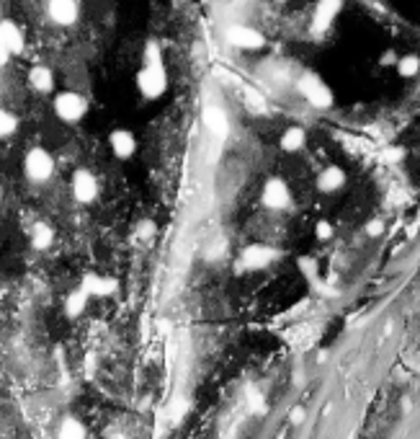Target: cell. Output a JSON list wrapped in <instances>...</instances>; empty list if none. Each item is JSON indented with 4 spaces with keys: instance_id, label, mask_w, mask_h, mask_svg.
I'll list each match as a JSON object with an SVG mask.
<instances>
[{
    "instance_id": "26",
    "label": "cell",
    "mask_w": 420,
    "mask_h": 439,
    "mask_svg": "<svg viewBox=\"0 0 420 439\" xmlns=\"http://www.w3.org/2000/svg\"><path fill=\"white\" fill-rule=\"evenodd\" d=\"M379 63H381V65H395V63H397V52H395V49H387V52L381 55Z\"/></svg>"
},
{
    "instance_id": "8",
    "label": "cell",
    "mask_w": 420,
    "mask_h": 439,
    "mask_svg": "<svg viewBox=\"0 0 420 439\" xmlns=\"http://www.w3.org/2000/svg\"><path fill=\"white\" fill-rule=\"evenodd\" d=\"M278 258V251L273 246H263V243H255V246H248L240 256V261L245 269L250 272H258V269H266Z\"/></svg>"
},
{
    "instance_id": "15",
    "label": "cell",
    "mask_w": 420,
    "mask_h": 439,
    "mask_svg": "<svg viewBox=\"0 0 420 439\" xmlns=\"http://www.w3.org/2000/svg\"><path fill=\"white\" fill-rule=\"evenodd\" d=\"M304 145H307V129L299 127V124H292V127H286L281 132V140H278V148L289 155L294 152H302L304 150Z\"/></svg>"
},
{
    "instance_id": "24",
    "label": "cell",
    "mask_w": 420,
    "mask_h": 439,
    "mask_svg": "<svg viewBox=\"0 0 420 439\" xmlns=\"http://www.w3.org/2000/svg\"><path fill=\"white\" fill-rule=\"evenodd\" d=\"M381 232H384V223H381V220H369V223H366V235L379 238Z\"/></svg>"
},
{
    "instance_id": "16",
    "label": "cell",
    "mask_w": 420,
    "mask_h": 439,
    "mask_svg": "<svg viewBox=\"0 0 420 439\" xmlns=\"http://www.w3.org/2000/svg\"><path fill=\"white\" fill-rule=\"evenodd\" d=\"M29 86L36 91V93H52L55 91V72L49 65H34L29 70Z\"/></svg>"
},
{
    "instance_id": "14",
    "label": "cell",
    "mask_w": 420,
    "mask_h": 439,
    "mask_svg": "<svg viewBox=\"0 0 420 439\" xmlns=\"http://www.w3.org/2000/svg\"><path fill=\"white\" fill-rule=\"evenodd\" d=\"M341 8H343V0H320L318 11H315V24H312V29H315V32H325L327 26L335 21V16L341 13Z\"/></svg>"
},
{
    "instance_id": "7",
    "label": "cell",
    "mask_w": 420,
    "mask_h": 439,
    "mask_svg": "<svg viewBox=\"0 0 420 439\" xmlns=\"http://www.w3.org/2000/svg\"><path fill=\"white\" fill-rule=\"evenodd\" d=\"M47 16L52 18V24L62 26H75L80 18V3L78 0H47Z\"/></svg>"
},
{
    "instance_id": "6",
    "label": "cell",
    "mask_w": 420,
    "mask_h": 439,
    "mask_svg": "<svg viewBox=\"0 0 420 439\" xmlns=\"http://www.w3.org/2000/svg\"><path fill=\"white\" fill-rule=\"evenodd\" d=\"M70 192H72V199L78 202V204H93L98 199V194H101V184H98V178L90 168H75V173L70 178Z\"/></svg>"
},
{
    "instance_id": "29",
    "label": "cell",
    "mask_w": 420,
    "mask_h": 439,
    "mask_svg": "<svg viewBox=\"0 0 420 439\" xmlns=\"http://www.w3.org/2000/svg\"><path fill=\"white\" fill-rule=\"evenodd\" d=\"M175 3H186V0H175Z\"/></svg>"
},
{
    "instance_id": "9",
    "label": "cell",
    "mask_w": 420,
    "mask_h": 439,
    "mask_svg": "<svg viewBox=\"0 0 420 439\" xmlns=\"http://www.w3.org/2000/svg\"><path fill=\"white\" fill-rule=\"evenodd\" d=\"M227 39H230L232 47L248 49V52L261 49L263 44H266V37H263L261 32L250 29V26H230V29H227Z\"/></svg>"
},
{
    "instance_id": "5",
    "label": "cell",
    "mask_w": 420,
    "mask_h": 439,
    "mask_svg": "<svg viewBox=\"0 0 420 439\" xmlns=\"http://www.w3.org/2000/svg\"><path fill=\"white\" fill-rule=\"evenodd\" d=\"M261 204L266 209H271V212H284V209H289L294 204L292 186L286 184L284 178H278V176H271L261 189Z\"/></svg>"
},
{
    "instance_id": "12",
    "label": "cell",
    "mask_w": 420,
    "mask_h": 439,
    "mask_svg": "<svg viewBox=\"0 0 420 439\" xmlns=\"http://www.w3.org/2000/svg\"><path fill=\"white\" fill-rule=\"evenodd\" d=\"M0 41L8 47V52L13 57L24 52V32L16 21H0Z\"/></svg>"
},
{
    "instance_id": "23",
    "label": "cell",
    "mask_w": 420,
    "mask_h": 439,
    "mask_svg": "<svg viewBox=\"0 0 420 439\" xmlns=\"http://www.w3.org/2000/svg\"><path fill=\"white\" fill-rule=\"evenodd\" d=\"M333 235H335V225L330 223V220H318V225H315V238H318L320 243H327Z\"/></svg>"
},
{
    "instance_id": "10",
    "label": "cell",
    "mask_w": 420,
    "mask_h": 439,
    "mask_svg": "<svg viewBox=\"0 0 420 439\" xmlns=\"http://www.w3.org/2000/svg\"><path fill=\"white\" fill-rule=\"evenodd\" d=\"M109 148H111L114 158H116V160L135 158V152H137V137H135V132H129V129H124V127L114 129L111 135H109Z\"/></svg>"
},
{
    "instance_id": "3",
    "label": "cell",
    "mask_w": 420,
    "mask_h": 439,
    "mask_svg": "<svg viewBox=\"0 0 420 439\" xmlns=\"http://www.w3.org/2000/svg\"><path fill=\"white\" fill-rule=\"evenodd\" d=\"M52 112H55V117L62 124H78V122H83L88 117L90 104L78 91H60L52 98Z\"/></svg>"
},
{
    "instance_id": "25",
    "label": "cell",
    "mask_w": 420,
    "mask_h": 439,
    "mask_svg": "<svg viewBox=\"0 0 420 439\" xmlns=\"http://www.w3.org/2000/svg\"><path fill=\"white\" fill-rule=\"evenodd\" d=\"M304 419H307V416H304V408H302V406L294 408L292 416H289V421H292L294 426H302V424H304Z\"/></svg>"
},
{
    "instance_id": "2",
    "label": "cell",
    "mask_w": 420,
    "mask_h": 439,
    "mask_svg": "<svg viewBox=\"0 0 420 439\" xmlns=\"http://www.w3.org/2000/svg\"><path fill=\"white\" fill-rule=\"evenodd\" d=\"M21 168H24L26 181H32V184H47V181H52V176H55L57 163H55V155H52L47 148L34 145V148L26 150Z\"/></svg>"
},
{
    "instance_id": "21",
    "label": "cell",
    "mask_w": 420,
    "mask_h": 439,
    "mask_svg": "<svg viewBox=\"0 0 420 439\" xmlns=\"http://www.w3.org/2000/svg\"><path fill=\"white\" fill-rule=\"evenodd\" d=\"M395 67H397V72H400V78H415L420 70V60H418V55L397 57Z\"/></svg>"
},
{
    "instance_id": "27",
    "label": "cell",
    "mask_w": 420,
    "mask_h": 439,
    "mask_svg": "<svg viewBox=\"0 0 420 439\" xmlns=\"http://www.w3.org/2000/svg\"><path fill=\"white\" fill-rule=\"evenodd\" d=\"M11 57H13V55H11V52H8V47H6L3 41H0V67H3V65L8 63Z\"/></svg>"
},
{
    "instance_id": "17",
    "label": "cell",
    "mask_w": 420,
    "mask_h": 439,
    "mask_svg": "<svg viewBox=\"0 0 420 439\" xmlns=\"http://www.w3.org/2000/svg\"><path fill=\"white\" fill-rule=\"evenodd\" d=\"M204 122H206V129L212 132L215 137H227V132H230V122H227V114L219 109V106H206L204 112Z\"/></svg>"
},
{
    "instance_id": "19",
    "label": "cell",
    "mask_w": 420,
    "mask_h": 439,
    "mask_svg": "<svg viewBox=\"0 0 420 439\" xmlns=\"http://www.w3.org/2000/svg\"><path fill=\"white\" fill-rule=\"evenodd\" d=\"M83 287L90 292V295H114L116 292V280H109V277H98V274H88L83 280Z\"/></svg>"
},
{
    "instance_id": "18",
    "label": "cell",
    "mask_w": 420,
    "mask_h": 439,
    "mask_svg": "<svg viewBox=\"0 0 420 439\" xmlns=\"http://www.w3.org/2000/svg\"><path fill=\"white\" fill-rule=\"evenodd\" d=\"M88 300H90V292H88L83 284H80L78 289H72L70 295L65 297V315H67V318L83 315V310L88 308Z\"/></svg>"
},
{
    "instance_id": "20",
    "label": "cell",
    "mask_w": 420,
    "mask_h": 439,
    "mask_svg": "<svg viewBox=\"0 0 420 439\" xmlns=\"http://www.w3.org/2000/svg\"><path fill=\"white\" fill-rule=\"evenodd\" d=\"M57 431H60V437H65V439H80L88 434L86 424L80 421L78 416H65L62 421H60V426H57Z\"/></svg>"
},
{
    "instance_id": "22",
    "label": "cell",
    "mask_w": 420,
    "mask_h": 439,
    "mask_svg": "<svg viewBox=\"0 0 420 439\" xmlns=\"http://www.w3.org/2000/svg\"><path fill=\"white\" fill-rule=\"evenodd\" d=\"M18 129V119L16 114H11L8 109H0V140H8V137L16 135Z\"/></svg>"
},
{
    "instance_id": "13",
    "label": "cell",
    "mask_w": 420,
    "mask_h": 439,
    "mask_svg": "<svg viewBox=\"0 0 420 439\" xmlns=\"http://www.w3.org/2000/svg\"><path fill=\"white\" fill-rule=\"evenodd\" d=\"M29 243H32L34 251H47V248L55 246V228L44 220H36V223L29 228Z\"/></svg>"
},
{
    "instance_id": "4",
    "label": "cell",
    "mask_w": 420,
    "mask_h": 439,
    "mask_svg": "<svg viewBox=\"0 0 420 439\" xmlns=\"http://www.w3.org/2000/svg\"><path fill=\"white\" fill-rule=\"evenodd\" d=\"M297 91L302 93V98L312 104L315 109H330L333 106V91L327 86L325 80L318 78L315 72H304L299 80H297Z\"/></svg>"
},
{
    "instance_id": "28",
    "label": "cell",
    "mask_w": 420,
    "mask_h": 439,
    "mask_svg": "<svg viewBox=\"0 0 420 439\" xmlns=\"http://www.w3.org/2000/svg\"><path fill=\"white\" fill-rule=\"evenodd\" d=\"M0 202H3V186H0Z\"/></svg>"
},
{
    "instance_id": "1",
    "label": "cell",
    "mask_w": 420,
    "mask_h": 439,
    "mask_svg": "<svg viewBox=\"0 0 420 439\" xmlns=\"http://www.w3.org/2000/svg\"><path fill=\"white\" fill-rule=\"evenodd\" d=\"M137 91L147 101H158L168 91V67L163 60V49L158 41H147L142 57V67L137 72Z\"/></svg>"
},
{
    "instance_id": "11",
    "label": "cell",
    "mask_w": 420,
    "mask_h": 439,
    "mask_svg": "<svg viewBox=\"0 0 420 439\" xmlns=\"http://www.w3.org/2000/svg\"><path fill=\"white\" fill-rule=\"evenodd\" d=\"M346 181H348V176L341 166H325L315 178V186H318L320 194H338L343 192Z\"/></svg>"
}]
</instances>
